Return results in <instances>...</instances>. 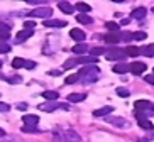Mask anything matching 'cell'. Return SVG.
Instances as JSON below:
<instances>
[{
    "instance_id": "cell-4",
    "label": "cell",
    "mask_w": 154,
    "mask_h": 142,
    "mask_svg": "<svg viewBox=\"0 0 154 142\" xmlns=\"http://www.w3.org/2000/svg\"><path fill=\"white\" fill-rule=\"evenodd\" d=\"M134 108L139 110V112L154 110V103H151V101H147V100H137L136 103H134Z\"/></svg>"
},
{
    "instance_id": "cell-41",
    "label": "cell",
    "mask_w": 154,
    "mask_h": 142,
    "mask_svg": "<svg viewBox=\"0 0 154 142\" xmlns=\"http://www.w3.org/2000/svg\"><path fill=\"white\" fill-rule=\"evenodd\" d=\"M17 110H20V112L27 110V103H17Z\"/></svg>"
},
{
    "instance_id": "cell-24",
    "label": "cell",
    "mask_w": 154,
    "mask_h": 142,
    "mask_svg": "<svg viewBox=\"0 0 154 142\" xmlns=\"http://www.w3.org/2000/svg\"><path fill=\"white\" fill-rule=\"evenodd\" d=\"M76 20L80 24H91V22H93V20H91V17L88 14H78L76 15Z\"/></svg>"
},
{
    "instance_id": "cell-16",
    "label": "cell",
    "mask_w": 154,
    "mask_h": 142,
    "mask_svg": "<svg viewBox=\"0 0 154 142\" xmlns=\"http://www.w3.org/2000/svg\"><path fill=\"white\" fill-rule=\"evenodd\" d=\"M112 112H113L112 107H102V108H98V110L93 112V115H95V117H105V115L112 113Z\"/></svg>"
},
{
    "instance_id": "cell-23",
    "label": "cell",
    "mask_w": 154,
    "mask_h": 142,
    "mask_svg": "<svg viewBox=\"0 0 154 142\" xmlns=\"http://www.w3.org/2000/svg\"><path fill=\"white\" fill-rule=\"evenodd\" d=\"M73 53H75V54H83V53H88V46H86L85 42L76 44V46H73Z\"/></svg>"
},
{
    "instance_id": "cell-19",
    "label": "cell",
    "mask_w": 154,
    "mask_h": 142,
    "mask_svg": "<svg viewBox=\"0 0 154 142\" xmlns=\"http://www.w3.org/2000/svg\"><path fill=\"white\" fill-rule=\"evenodd\" d=\"M32 34H34V31H27V29H24V31H20V32L17 34V41H19V42L26 41V39H29Z\"/></svg>"
},
{
    "instance_id": "cell-45",
    "label": "cell",
    "mask_w": 154,
    "mask_h": 142,
    "mask_svg": "<svg viewBox=\"0 0 154 142\" xmlns=\"http://www.w3.org/2000/svg\"><path fill=\"white\" fill-rule=\"evenodd\" d=\"M0 68H2V61H0Z\"/></svg>"
},
{
    "instance_id": "cell-40",
    "label": "cell",
    "mask_w": 154,
    "mask_h": 142,
    "mask_svg": "<svg viewBox=\"0 0 154 142\" xmlns=\"http://www.w3.org/2000/svg\"><path fill=\"white\" fill-rule=\"evenodd\" d=\"M146 81L149 83V85H154V74H147V76H146Z\"/></svg>"
},
{
    "instance_id": "cell-33",
    "label": "cell",
    "mask_w": 154,
    "mask_h": 142,
    "mask_svg": "<svg viewBox=\"0 0 154 142\" xmlns=\"http://www.w3.org/2000/svg\"><path fill=\"white\" fill-rule=\"evenodd\" d=\"M78 80H80L78 74H69L68 78H66V85H73V83H76Z\"/></svg>"
},
{
    "instance_id": "cell-6",
    "label": "cell",
    "mask_w": 154,
    "mask_h": 142,
    "mask_svg": "<svg viewBox=\"0 0 154 142\" xmlns=\"http://www.w3.org/2000/svg\"><path fill=\"white\" fill-rule=\"evenodd\" d=\"M69 36H71L75 41H78V44H82V42L85 41V32H83L82 29H71V31H69Z\"/></svg>"
},
{
    "instance_id": "cell-31",
    "label": "cell",
    "mask_w": 154,
    "mask_h": 142,
    "mask_svg": "<svg viewBox=\"0 0 154 142\" xmlns=\"http://www.w3.org/2000/svg\"><path fill=\"white\" fill-rule=\"evenodd\" d=\"M105 27L109 29L110 32H117V31H119V27H120V26H119L117 22H107V24H105Z\"/></svg>"
},
{
    "instance_id": "cell-10",
    "label": "cell",
    "mask_w": 154,
    "mask_h": 142,
    "mask_svg": "<svg viewBox=\"0 0 154 142\" xmlns=\"http://www.w3.org/2000/svg\"><path fill=\"white\" fill-rule=\"evenodd\" d=\"M22 122H24V125H34V127H36V125L39 124V117H37V115H24Z\"/></svg>"
},
{
    "instance_id": "cell-7",
    "label": "cell",
    "mask_w": 154,
    "mask_h": 142,
    "mask_svg": "<svg viewBox=\"0 0 154 142\" xmlns=\"http://www.w3.org/2000/svg\"><path fill=\"white\" fill-rule=\"evenodd\" d=\"M146 68H147V66H146L144 63H139V61H137V63L131 64V73L132 74H142L146 71Z\"/></svg>"
},
{
    "instance_id": "cell-34",
    "label": "cell",
    "mask_w": 154,
    "mask_h": 142,
    "mask_svg": "<svg viewBox=\"0 0 154 142\" xmlns=\"http://www.w3.org/2000/svg\"><path fill=\"white\" fill-rule=\"evenodd\" d=\"M10 51V46L7 44L5 41H0V53H9Z\"/></svg>"
},
{
    "instance_id": "cell-18",
    "label": "cell",
    "mask_w": 154,
    "mask_h": 142,
    "mask_svg": "<svg viewBox=\"0 0 154 142\" xmlns=\"http://www.w3.org/2000/svg\"><path fill=\"white\" fill-rule=\"evenodd\" d=\"M109 122H110L112 125H117V127H120V128H125V127H127L125 120L120 119V117H112V119H109Z\"/></svg>"
},
{
    "instance_id": "cell-28",
    "label": "cell",
    "mask_w": 154,
    "mask_h": 142,
    "mask_svg": "<svg viewBox=\"0 0 154 142\" xmlns=\"http://www.w3.org/2000/svg\"><path fill=\"white\" fill-rule=\"evenodd\" d=\"M139 127L140 128H146V130H152L154 125H152V122H149L147 119H144V120H140V122H139Z\"/></svg>"
},
{
    "instance_id": "cell-43",
    "label": "cell",
    "mask_w": 154,
    "mask_h": 142,
    "mask_svg": "<svg viewBox=\"0 0 154 142\" xmlns=\"http://www.w3.org/2000/svg\"><path fill=\"white\" fill-rule=\"evenodd\" d=\"M59 108H63V110H69V105H68V103H59Z\"/></svg>"
},
{
    "instance_id": "cell-15",
    "label": "cell",
    "mask_w": 154,
    "mask_h": 142,
    "mask_svg": "<svg viewBox=\"0 0 154 142\" xmlns=\"http://www.w3.org/2000/svg\"><path fill=\"white\" fill-rule=\"evenodd\" d=\"M97 61H98V58H95V56H82V58H78V64H95Z\"/></svg>"
},
{
    "instance_id": "cell-37",
    "label": "cell",
    "mask_w": 154,
    "mask_h": 142,
    "mask_svg": "<svg viewBox=\"0 0 154 142\" xmlns=\"http://www.w3.org/2000/svg\"><path fill=\"white\" fill-rule=\"evenodd\" d=\"M122 39L131 41V39H132V34H131V32H120V41H122Z\"/></svg>"
},
{
    "instance_id": "cell-22",
    "label": "cell",
    "mask_w": 154,
    "mask_h": 142,
    "mask_svg": "<svg viewBox=\"0 0 154 142\" xmlns=\"http://www.w3.org/2000/svg\"><path fill=\"white\" fill-rule=\"evenodd\" d=\"M75 9H76V10H80L82 14H88V12L91 10V7H90L88 4H85V2H78V4L75 5Z\"/></svg>"
},
{
    "instance_id": "cell-21",
    "label": "cell",
    "mask_w": 154,
    "mask_h": 142,
    "mask_svg": "<svg viewBox=\"0 0 154 142\" xmlns=\"http://www.w3.org/2000/svg\"><path fill=\"white\" fill-rule=\"evenodd\" d=\"M42 96H44V98H46V100H48V101H56V100H58V92H53V90H48V92H44V93H42Z\"/></svg>"
},
{
    "instance_id": "cell-32",
    "label": "cell",
    "mask_w": 154,
    "mask_h": 142,
    "mask_svg": "<svg viewBox=\"0 0 154 142\" xmlns=\"http://www.w3.org/2000/svg\"><path fill=\"white\" fill-rule=\"evenodd\" d=\"M76 64H78V59H68L63 64V69H69L71 66H76Z\"/></svg>"
},
{
    "instance_id": "cell-17",
    "label": "cell",
    "mask_w": 154,
    "mask_h": 142,
    "mask_svg": "<svg viewBox=\"0 0 154 142\" xmlns=\"http://www.w3.org/2000/svg\"><path fill=\"white\" fill-rule=\"evenodd\" d=\"M0 36L2 39H9L10 36V26H7L5 22H0Z\"/></svg>"
},
{
    "instance_id": "cell-9",
    "label": "cell",
    "mask_w": 154,
    "mask_h": 142,
    "mask_svg": "<svg viewBox=\"0 0 154 142\" xmlns=\"http://www.w3.org/2000/svg\"><path fill=\"white\" fill-rule=\"evenodd\" d=\"M66 26H68L66 20H56V19L44 20V27H66Z\"/></svg>"
},
{
    "instance_id": "cell-12",
    "label": "cell",
    "mask_w": 154,
    "mask_h": 142,
    "mask_svg": "<svg viewBox=\"0 0 154 142\" xmlns=\"http://www.w3.org/2000/svg\"><path fill=\"white\" fill-rule=\"evenodd\" d=\"M113 73H119V74H124L127 73V71H131V64H124V63H119L113 66Z\"/></svg>"
},
{
    "instance_id": "cell-44",
    "label": "cell",
    "mask_w": 154,
    "mask_h": 142,
    "mask_svg": "<svg viewBox=\"0 0 154 142\" xmlns=\"http://www.w3.org/2000/svg\"><path fill=\"white\" fill-rule=\"evenodd\" d=\"M5 135H7V134H5V130H4V128H0V139H4Z\"/></svg>"
},
{
    "instance_id": "cell-36",
    "label": "cell",
    "mask_w": 154,
    "mask_h": 142,
    "mask_svg": "<svg viewBox=\"0 0 154 142\" xmlns=\"http://www.w3.org/2000/svg\"><path fill=\"white\" fill-rule=\"evenodd\" d=\"M24 27L27 29V31H34V27H36V22H32V20H27V22L24 24Z\"/></svg>"
},
{
    "instance_id": "cell-11",
    "label": "cell",
    "mask_w": 154,
    "mask_h": 142,
    "mask_svg": "<svg viewBox=\"0 0 154 142\" xmlns=\"http://www.w3.org/2000/svg\"><path fill=\"white\" fill-rule=\"evenodd\" d=\"M39 108H41L42 112H54L56 108H59V105L56 103V101H46V103L39 105Z\"/></svg>"
},
{
    "instance_id": "cell-27",
    "label": "cell",
    "mask_w": 154,
    "mask_h": 142,
    "mask_svg": "<svg viewBox=\"0 0 154 142\" xmlns=\"http://www.w3.org/2000/svg\"><path fill=\"white\" fill-rule=\"evenodd\" d=\"M24 66H26V59H22V58H14L12 68H24Z\"/></svg>"
},
{
    "instance_id": "cell-3",
    "label": "cell",
    "mask_w": 154,
    "mask_h": 142,
    "mask_svg": "<svg viewBox=\"0 0 154 142\" xmlns=\"http://www.w3.org/2000/svg\"><path fill=\"white\" fill-rule=\"evenodd\" d=\"M53 14V10L49 9V7H37V9H34L32 12H29V17H39V19H46L48 20V17Z\"/></svg>"
},
{
    "instance_id": "cell-29",
    "label": "cell",
    "mask_w": 154,
    "mask_h": 142,
    "mask_svg": "<svg viewBox=\"0 0 154 142\" xmlns=\"http://www.w3.org/2000/svg\"><path fill=\"white\" fill-rule=\"evenodd\" d=\"M115 93H117V95L120 96V98H127V96L131 95L127 88H117V90H115Z\"/></svg>"
},
{
    "instance_id": "cell-13",
    "label": "cell",
    "mask_w": 154,
    "mask_h": 142,
    "mask_svg": "<svg viewBox=\"0 0 154 142\" xmlns=\"http://www.w3.org/2000/svg\"><path fill=\"white\" fill-rule=\"evenodd\" d=\"M58 7H59V10H63L64 14H73L75 12V7L71 4H68V2H59Z\"/></svg>"
},
{
    "instance_id": "cell-2",
    "label": "cell",
    "mask_w": 154,
    "mask_h": 142,
    "mask_svg": "<svg viewBox=\"0 0 154 142\" xmlns=\"http://www.w3.org/2000/svg\"><path fill=\"white\" fill-rule=\"evenodd\" d=\"M105 58L109 61H124L127 58L125 49H120V47H112L105 53Z\"/></svg>"
},
{
    "instance_id": "cell-25",
    "label": "cell",
    "mask_w": 154,
    "mask_h": 142,
    "mask_svg": "<svg viewBox=\"0 0 154 142\" xmlns=\"http://www.w3.org/2000/svg\"><path fill=\"white\" fill-rule=\"evenodd\" d=\"M125 53H127V56H132V58H136V56L140 54V49H139V47H136V46H127Z\"/></svg>"
},
{
    "instance_id": "cell-35",
    "label": "cell",
    "mask_w": 154,
    "mask_h": 142,
    "mask_svg": "<svg viewBox=\"0 0 154 142\" xmlns=\"http://www.w3.org/2000/svg\"><path fill=\"white\" fill-rule=\"evenodd\" d=\"M22 132H37V127H34V125H24Z\"/></svg>"
},
{
    "instance_id": "cell-26",
    "label": "cell",
    "mask_w": 154,
    "mask_h": 142,
    "mask_svg": "<svg viewBox=\"0 0 154 142\" xmlns=\"http://www.w3.org/2000/svg\"><path fill=\"white\" fill-rule=\"evenodd\" d=\"M132 39H134V41H146V39H147V34H146L144 31H137V32L132 34Z\"/></svg>"
},
{
    "instance_id": "cell-42",
    "label": "cell",
    "mask_w": 154,
    "mask_h": 142,
    "mask_svg": "<svg viewBox=\"0 0 154 142\" xmlns=\"http://www.w3.org/2000/svg\"><path fill=\"white\" fill-rule=\"evenodd\" d=\"M22 80L19 78V76H14V78H9V83H20Z\"/></svg>"
},
{
    "instance_id": "cell-8",
    "label": "cell",
    "mask_w": 154,
    "mask_h": 142,
    "mask_svg": "<svg viewBox=\"0 0 154 142\" xmlns=\"http://www.w3.org/2000/svg\"><path fill=\"white\" fill-rule=\"evenodd\" d=\"M63 139H64V142H82L80 135H78L76 132H73V130L64 132V134H63Z\"/></svg>"
},
{
    "instance_id": "cell-30",
    "label": "cell",
    "mask_w": 154,
    "mask_h": 142,
    "mask_svg": "<svg viewBox=\"0 0 154 142\" xmlns=\"http://www.w3.org/2000/svg\"><path fill=\"white\" fill-rule=\"evenodd\" d=\"M90 53H91V56H100V54H105L107 53V49H103V47H93V49H90Z\"/></svg>"
},
{
    "instance_id": "cell-5",
    "label": "cell",
    "mask_w": 154,
    "mask_h": 142,
    "mask_svg": "<svg viewBox=\"0 0 154 142\" xmlns=\"http://www.w3.org/2000/svg\"><path fill=\"white\" fill-rule=\"evenodd\" d=\"M103 41L107 44H117L120 42V32H109L107 36H103Z\"/></svg>"
},
{
    "instance_id": "cell-20",
    "label": "cell",
    "mask_w": 154,
    "mask_h": 142,
    "mask_svg": "<svg viewBox=\"0 0 154 142\" xmlns=\"http://www.w3.org/2000/svg\"><path fill=\"white\" fill-rule=\"evenodd\" d=\"M146 17V9L144 7H137L132 10V19H144Z\"/></svg>"
},
{
    "instance_id": "cell-46",
    "label": "cell",
    "mask_w": 154,
    "mask_h": 142,
    "mask_svg": "<svg viewBox=\"0 0 154 142\" xmlns=\"http://www.w3.org/2000/svg\"><path fill=\"white\" fill-rule=\"evenodd\" d=\"M152 12H154V7H152Z\"/></svg>"
},
{
    "instance_id": "cell-1",
    "label": "cell",
    "mask_w": 154,
    "mask_h": 142,
    "mask_svg": "<svg viewBox=\"0 0 154 142\" xmlns=\"http://www.w3.org/2000/svg\"><path fill=\"white\" fill-rule=\"evenodd\" d=\"M78 76L83 80V83H95L98 80V68L97 66H86V68H82Z\"/></svg>"
},
{
    "instance_id": "cell-38",
    "label": "cell",
    "mask_w": 154,
    "mask_h": 142,
    "mask_svg": "<svg viewBox=\"0 0 154 142\" xmlns=\"http://www.w3.org/2000/svg\"><path fill=\"white\" fill-rule=\"evenodd\" d=\"M9 110H10L9 103H4V101H0V112H9Z\"/></svg>"
},
{
    "instance_id": "cell-39",
    "label": "cell",
    "mask_w": 154,
    "mask_h": 142,
    "mask_svg": "<svg viewBox=\"0 0 154 142\" xmlns=\"http://www.w3.org/2000/svg\"><path fill=\"white\" fill-rule=\"evenodd\" d=\"M26 69H34L36 68V63L34 61H26V66H24Z\"/></svg>"
},
{
    "instance_id": "cell-14",
    "label": "cell",
    "mask_w": 154,
    "mask_h": 142,
    "mask_svg": "<svg viewBox=\"0 0 154 142\" xmlns=\"http://www.w3.org/2000/svg\"><path fill=\"white\" fill-rule=\"evenodd\" d=\"M86 98L85 93H71V95H68V101H71V103H78V101H83Z\"/></svg>"
}]
</instances>
